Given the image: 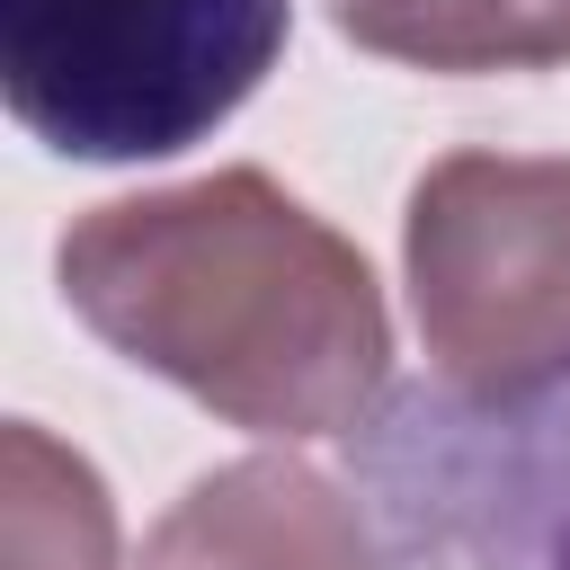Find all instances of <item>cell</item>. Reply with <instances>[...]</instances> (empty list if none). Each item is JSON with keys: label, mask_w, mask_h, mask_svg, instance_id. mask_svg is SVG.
<instances>
[{"label": "cell", "mask_w": 570, "mask_h": 570, "mask_svg": "<svg viewBox=\"0 0 570 570\" xmlns=\"http://www.w3.org/2000/svg\"><path fill=\"white\" fill-rule=\"evenodd\" d=\"M62 303L134 365L258 436L356 428L383 392V294L365 258L258 169L98 205L53 249Z\"/></svg>", "instance_id": "obj_1"}, {"label": "cell", "mask_w": 570, "mask_h": 570, "mask_svg": "<svg viewBox=\"0 0 570 570\" xmlns=\"http://www.w3.org/2000/svg\"><path fill=\"white\" fill-rule=\"evenodd\" d=\"M294 0H0V98L71 160L205 142L285 53Z\"/></svg>", "instance_id": "obj_2"}, {"label": "cell", "mask_w": 570, "mask_h": 570, "mask_svg": "<svg viewBox=\"0 0 570 570\" xmlns=\"http://www.w3.org/2000/svg\"><path fill=\"white\" fill-rule=\"evenodd\" d=\"M410 294L445 392L534 401L570 383V160L454 151L410 196Z\"/></svg>", "instance_id": "obj_3"}, {"label": "cell", "mask_w": 570, "mask_h": 570, "mask_svg": "<svg viewBox=\"0 0 570 570\" xmlns=\"http://www.w3.org/2000/svg\"><path fill=\"white\" fill-rule=\"evenodd\" d=\"M374 481L419 570H570V383L534 401L410 392Z\"/></svg>", "instance_id": "obj_4"}, {"label": "cell", "mask_w": 570, "mask_h": 570, "mask_svg": "<svg viewBox=\"0 0 570 570\" xmlns=\"http://www.w3.org/2000/svg\"><path fill=\"white\" fill-rule=\"evenodd\" d=\"M134 570H365V534L347 499L303 463H232L205 472Z\"/></svg>", "instance_id": "obj_5"}, {"label": "cell", "mask_w": 570, "mask_h": 570, "mask_svg": "<svg viewBox=\"0 0 570 570\" xmlns=\"http://www.w3.org/2000/svg\"><path fill=\"white\" fill-rule=\"evenodd\" d=\"M338 27L428 71H534L570 53V0H338Z\"/></svg>", "instance_id": "obj_6"}, {"label": "cell", "mask_w": 570, "mask_h": 570, "mask_svg": "<svg viewBox=\"0 0 570 570\" xmlns=\"http://www.w3.org/2000/svg\"><path fill=\"white\" fill-rule=\"evenodd\" d=\"M9 534L0 561L9 570H116V517L107 490L80 454H62L45 428H9Z\"/></svg>", "instance_id": "obj_7"}]
</instances>
